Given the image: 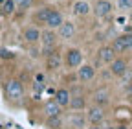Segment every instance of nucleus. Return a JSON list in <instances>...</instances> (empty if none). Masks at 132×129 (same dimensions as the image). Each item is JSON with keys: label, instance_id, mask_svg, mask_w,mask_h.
Wrapping results in <instances>:
<instances>
[{"label": "nucleus", "instance_id": "f257e3e1", "mask_svg": "<svg viewBox=\"0 0 132 129\" xmlns=\"http://www.w3.org/2000/svg\"><path fill=\"white\" fill-rule=\"evenodd\" d=\"M57 41H59V33H57V30L46 28V30L42 31L40 44H42V54H44V57H48L50 54H53V52L57 50Z\"/></svg>", "mask_w": 132, "mask_h": 129}, {"label": "nucleus", "instance_id": "f03ea898", "mask_svg": "<svg viewBox=\"0 0 132 129\" xmlns=\"http://www.w3.org/2000/svg\"><path fill=\"white\" fill-rule=\"evenodd\" d=\"M6 96L11 102H20L24 96V85L20 83V79L11 77L6 81Z\"/></svg>", "mask_w": 132, "mask_h": 129}, {"label": "nucleus", "instance_id": "7ed1b4c3", "mask_svg": "<svg viewBox=\"0 0 132 129\" xmlns=\"http://www.w3.org/2000/svg\"><path fill=\"white\" fill-rule=\"evenodd\" d=\"M82 64V50L79 48H68L64 52V67L68 70H77Z\"/></svg>", "mask_w": 132, "mask_h": 129}, {"label": "nucleus", "instance_id": "20e7f679", "mask_svg": "<svg viewBox=\"0 0 132 129\" xmlns=\"http://www.w3.org/2000/svg\"><path fill=\"white\" fill-rule=\"evenodd\" d=\"M52 11H53L52 6H42V8H39L35 13L31 15V24H35V26H39V28L48 26V19H50V15H52Z\"/></svg>", "mask_w": 132, "mask_h": 129}, {"label": "nucleus", "instance_id": "39448f33", "mask_svg": "<svg viewBox=\"0 0 132 129\" xmlns=\"http://www.w3.org/2000/svg\"><path fill=\"white\" fill-rule=\"evenodd\" d=\"M112 11H114V6H112L110 0H95V4H94V8H92V13L95 15L97 19H106V17H110Z\"/></svg>", "mask_w": 132, "mask_h": 129}, {"label": "nucleus", "instance_id": "423d86ee", "mask_svg": "<svg viewBox=\"0 0 132 129\" xmlns=\"http://www.w3.org/2000/svg\"><path fill=\"white\" fill-rule=\"evenodd\" d=\"M22 39L28 44H37L42 39V30L39 26H35V24H29V26H26L22 30Z\"/></svg>", "mask_w": 132, "mask_h": 129}, {"label": "nucleus", "instance_id": "0eeeda50", "mask_svg": "<svg viewBox=\"0 0 132 129\" xmlns=\"http://www.w3.org/2000/svg\"><path fill=\"white\" fill-rule=\"evenodd\" d=\"M86 122H88L86 114H82L81 111H73L72 114L66 118V125H68V129H86L88 127Z\"/></svg>", "mask_w": 132, "mask_h": 129}, {"label": "nucleus", "instance_id": "6e6552de", "mask_svg": "<svg viewBox=\"0 0 132 129\" xmlns=\"http://www.w3.org/2000/svg\"><path fill=\"white\" fill-rule=\"evenodd\" d=\"M86 118H88V124H99L101 125L105 122V107L101 105H90L86 109Z\"/></svg>", "mask_w": 132, "mask_h": 129}, {"label": "nucleus", "instance_id": "1a4fd4ad", "mask_svg": "<svg viewBox=\"0 0 132 129\" xmlns=\"http://www.w3.org/2000/svg\"><path fill=\"white\" fill-rule=\"evenodd\" d=\"M116 57H118V54H116V50L112 48V44H103L97 50V59H99V63H103V64H110Z\"/></svg>", "mask_w": 132, "mask_h": 129}, {"label": "nucleus", "instance_id": "9d476101", "mask_svg": "<svg viewBox=\"0 0 132 129\" xmlns=\"http://www.w3.org/2000/svg\"><path fill=\"white\" fill-rule=\"evenodd\" d=\"M62 64H64V55H61L57 50L46 57V70L48 72H57Z\"/></svg>", "mask_w": 132, "mask_h": 129}, {"label": "nucleus", "instance_id": "9b49d317", "mask_svg": "<svg viewBox=\"0 0 132 129\" xmlns=\"http://www.w3.org/2000/svg\"><path fill=\"white\" fill-rule=\"evenodd\" d=\"M108 68H110V72H112V76L114 77H121L123 74H125V70L128 68V63H127V59L125 57H116L110 64H108Z\"/></svg>", "mask_w": 132, "mask_h": 129}, {"label": "nucleus", "instance_id": "f8f14e48", "mask_svg": "<svg viewBox=\"0 0 132 129\" xmlns=\"http://www.w3.org/2000/svg\"><path fill=\"white\" fill-rule=\"evenodd\" d=\"M57 33H59V39H62V41L73 39V35H75V24H73L72 20H64V22L57 28Z\"/></svg>", "mask_w": 132, "mask_h": 129}, {"label": "nucleus", "instance_id": "ddd939ff", "mask_svg": "<svg viewBox=\"0 0 132 129\" xmlns=\"http://www.w3.org/2000/svg\"><path fill=\"white\" fill-rule=\"evenodd\" d=\"M94 77H95V67H92V64H81L77 68V79L81 83H88Z\"/></svg>", "mask_w": 132, "mask_h": 129}, {"label": "nucleus", "instance_id": "4468645a", "mask_svg": "<svg viewBox=\"0 0 132 129\" xmlns=\"http://www.w3.org/2000/svg\"><path fill=\"white\" fill-rule=\"evenodd\" d=\"M53 98H55V102L62 107V109H70V102H72V92L68 90V89H64V87H61V89H57L55 90V94H53Z\"/></svg>", "mask_w": 132, "mask_h": 129}, {"label": "nucleus", "instance_id": "2eb2a0df", "mask_svg": "<svg viewBox=\"0 0 132 129\" xmlns=\"http://www.w3.org/2000/svg\"><path fill=\"white\" fill-rule=\"evenodd\" d=\"M92 102H94L95 105H101V107L108 105V102H110V92H108V89L101 87V89L94 90V94H92Z\"/></svg>", "mask_w": 132, "mask_h": 129}, {"label": "nucleus", "instance_id": "dca6fc26", "mask_svg": "<svg viewBox=\"0 0 132 129\" xmlns=\"http://www.w3.org/2000/svg\"><path fill=\"white\" fill-rule=\"evenodd\" d=\"M42 111H44L46 118H50V116H59L61 112H62V107H61V105L55 102V98H52V100H48V102L44 103Z\"/></svg>", "mask_w": 132, "mask_h": 129}, {"label": "nucleus", "instance_id": "f3484780", "mask_svg": "<svg viewBox=\"0 0 132 129\" xmlns=\"http://www.w3.org/2000/svg\"><path fill=\"white\" fill-rule=\"evenodd\" d=\"M90 13H92V6L88 2H85V0H77L73 4V15L75 17H88Z\"/></svg>", "mask_w": 132, "mask_h": 129}, {"label": "nucleus", "instance_id": "a211bd4d", "mask_svg": "<svg viewBox=\"0 0 132 129\" xmlns=\"http://www.w3.org/2000/svg\"><path fill=\"white\" fill-rule=\"evenodd\" d=\"M70 109L72 111H82V109H86V98H85V94H81V92L72 94Z\"/></svg>", "mask_w": 132, "mask_h": 129}, {"label": "nucleus", "instance_id": "6ab92c4d", "mask_svg": "<svg viewBox=\"0 0 132 129\" xmlns=\"http://www.w3.org/2000/svg\"><path fill=\"white\" fill-rule=\"evenodd\" d=\"M62 22H64V17H62V13H61L59 9H55V8H53L52 15H50V19H48V26H46V28L57 30V28H59Z\"/></svg>", "mask_w": 132, "mask_h": 129}, {"label": "nucleus", "instance_id": "aec40b11", "mask_svg": "<svg viewBox=\"0 0 132 129\" xmlns=\"http://www.w3.org/2000/svg\"><path fill=\"white\" fill-rule=\"evenodd\" d=\"M44 125H46L48 129H64V127H66V120L62 118V114H59V116H50V118H46Z\"/></svg>", "mask_w": 132, "mask_h": 129}, {"label": "nucleus", "instance_id": "412c9836", "mask_svg": "<svg viewBox=\"0 0 132 129\" xmlns=\"http://www.w3.org/2000/svg\"><path fill=\"white\" fill-rule=\"evenodd\" d=\"M16 9H19V8H16L15 0H6V2L0 6V13H2L4 17H11V15H15Z\"/></svg>", "mask_w": 132, "mask_h": 129}, {"label": "nucleus", "instance_id": "4be33fe9", "mask_svg": "<svg viewBox=\"0 0 132 129\" xmlns=\"http://www.w3.org/2000/svg\"><path fill=\"white\" fill-rule=\"evenodd\" d=\"M110 44H112V48L116 50V54H118V55H121V54H127V48H125L123 41L119 39V35H118V37H114Z\"/></svg>", "mask_w": 132, "mask_h": 129}, {"label": "nucleus", "instance_id": "5701e85b", "mask_svg": "<svg viewBox=\"0 0 132 129\" xmlns=\"http://www.w3.org/2000/svg\"><path fill=\"white\" fill-rule=\"evenodd\" d=\"M116 6L121 11H132V0H116Z\"/></svg>", "mask_w": 132, "mask_h": 129}, {"label": "nucleus", "instance_id": "b1692460", "mask_svg": "<svg viewBox=\"0 0 132 129\" xmlns=\"http://www.w3.org/2000/svg\"><path fill=\"white\" fill-rule=\"evenodd\" d=\"M46 89V81H42V79H35L33 81V92L35 94H42Z\"/></svg>", "mask_w": 132, "mask_h": 129}, {"label": "nucleus", "instance_id": "393cba45", "mask_svg": "<svg viewBox=\"0 0 132 129\" xmlns=\"http://www.w3.org/2000/svg\"><path fill=\"white\" fill-rule=\"evenodd\" d=\"M119 81H121V85L125 87L127 83H132V67H128L127 70H125V74L119 77Z\"/></svg>", "mask_w": 132, "mask_h": 129}, {"label": "nucleus", "instance_id": "a878e982", "mask_svg": "<svg viewBox=\"0 0 132 129\" xmlns=\"http://www.w3.org/2000/svg\"><path fill=\"white\" fill-rule=\"evenodd\" d=\"M119 39L123 41V44H125V48H127V52H132V35H128V33H121Z\"/></svg>", "mask_w": 132, "mask_h": 129}, {"label": "nucleus", "instance_id": "bb28decb", "mask_svg": "<svg viewBox=\"0 0 132 129\" xmlns=\"http://www.w3.org/2000/svg\"><path fill=\"white\" fill-rule=\"evenodd\" d=\"M15 2H16V8L19 9H29L35 0H15Z\"/></svg>", "mask_w": 132, "mask_h": 129}, {"label": "nucleus", "instance_id": "cd10ccee", "mask_svg": "<svg viewBox=\"0 0 132 129\" xmlns=\"http://www.w3.org/2000/svg\"><path fill=\"white\" fill-rule=\"evenodd\" d=\"M123 90H125V94L128 96V98H132V83H127Z\"/></svg>", "mask_w": 132, "mask_h": 129}, {"label": "nucleus", "instance_id": "c85d7f7f", "mask_svg": "<svg viewBox=\"0 0 132 129\" xmlns=\"http://www.w3.org/2000/svg\"><path fill=\"white\" fill-rule=\"evenodd\" d=\"M123 33H128V35H132V24H130V26H125V28H123Z\"/></svg>", "mask_w": 132, "mask_h": 129}, {"label": "nucleus", "instance_id": "c756f323", "mask_svg": "<svg viewBox=\"0 0 132 129\" xmlns=\"http://www.w3.org/2000/svg\"><path fill=\"white\" fill-rule=\"evenodd\" d=\"M86 129H103V127H99V124H90Z\"/></svg>", "mask_w": 132, "mask_h": 129}, {"label": "nucleus", "instance_id": "7c9ffc66", "mask_svg": "<svg viewBox=\"0 0 132 129\" xmlns=\"http://www.w3.org/2000/svg\"><path fill=\"white\" fill-rule=\"evenodd\" d=\"M116 129H128V125H127V124H118V125H116Z\"/></svg>", "mask_w": 132, "mask_h": 129}, {"label": "nucleus", "instance_id": "2f4dec72", "mask_svg": "<svg viewBox=\"0 0 132 129\" xmlns=\"http://www.w3.org/2000/svg\"><path fill=\"white\" fill-rule=\"evenodd\" d=\"M128 22L132 24V11H128Z\"/></svg>", "mask_w": 132, "mask_h": 129}, {"label": "nucleus", "instance_id": "473e14b6", "mask_svg": "<svg viewBox=\"0 0 132 129\" xmlns=\"http://www.w3.org/2000/svg\"><path fill=\"white\" fill-rule=\"evenodd\" d=\"M103 129H116V125H106V127H103Z\"/></svg>", "mask_w": 132, "mask_h": 129}, {"label": "nucleus", "instance_id": "72a5a7b5", "mask_svg": "<svg viewBox=\"0 0 132 129\" xmlns=\"http://www.w3.org/2000/svg\"><path fill=\"white\" fill-rule=\"evenodd\" d=\"M128 129H132V120H130V125H128Z\"/></svg>", "mask_w": 132, "mask_h": 129}, {"label": "nucleus", "instance_id": "f704fd0d", "mask_svg": "<svg viewBox=\"0 0 132 129\" xmlns=\"http://www.w3.org/2000/svg\"><path fill=\"white\" fill-rule=\"evenodd\" d=\"M4 2H6V0H0V6H2V4H4Z\"/></svg>", "mask_w": 132, "mask_h": 129}, {"label": "nucleus", "instance_id": "c9c22d12", "mask_svg": "<svg viewBox=\"0 0 132 129\" xmlns=\"http://www.w3.org/2000/svg\"><path fill=\"white\" fill-rule=\"evenodd\" d=\"M130 105H132V98H130Z\"/></svg>", "mask_w": 132, "mask_h": 129}, {"label": "nucleus", "instance_id": "e433bc0d", "mask_svg": "<svg viewBox=\"0 0 132 129\" xmlns=\"http://www.w3.org/2000/svg\"><path fill=\"white\" fill-rule=\"evenodd\" d=\"M85 2H90V0H85Z\"/></svg>", "mask_w": 132, "mask_h": 129}, {"label": "nucleus", "instance_id": "4c0bfd02", "mask_svg": "<svg viewBox=\"0 0 132 129\" xmlns=\"http://www.w3.org/2000/svg\"><path fill=\"white\" fill-rule=\"evenodd\" d=\"M0 129H2V125H0Z\"/></svg>", "mask_w": 132, "mask_h": 129}]
</instances>
